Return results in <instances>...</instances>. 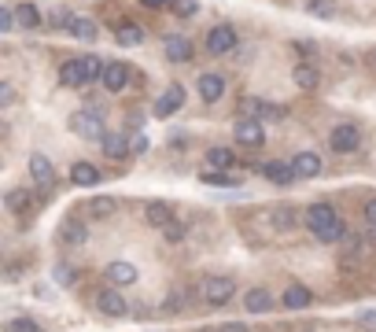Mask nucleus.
Listing matches in <instances>:
<instances>
[{"instance_id":"nucleus-32","label":"nucleus","mask_w":376,"mask_h":332,"mask_svg":"<svg viewBox=\"0 0 376 332\" xmlns=\"http://www.w3.org/2000/svg\"><path fill=\"white\" fill-rule=\"evenodd\" d=\"M240 111H243L240 119H258V122H262V111H266V104H262L258 96H248V100H243V107H240Z\"/></svg>"},{"instance_id":"nucleus-27","label":"nucleus","mask_w":376,"mask_h":332,"mask_svg":"<svg viewBox=\"0 0 376 332\" xmlns=\"http://www.w3.org/2000/svg\"><path fill=\"white\" fill-rule=\"evenodd\" d=\"M15 19H19V27H26V30L41 27V11H37L33 4H19L15 8Z\"/></svg>"},{"instance_id":"nucleus-40","label":"nucleus","mask_w":376,"mask_h":332,"mask_svg":"<svg viewBox=\"0 0 376 332\" xmlns=\"http://www.w3.org/2000/svg\"><path fill=\"white\" fill-rule=\"evenodd\" d=\"M163 233H166V240H181V236H185V225H181V222H170Z\"/></svg>"},{"instance_id":"nucleus-30","label":"nucleus","mask_w":376,"mask_h":332,"mask_svg":"<svg viewBox=\"0 0 376 332\" xmlns=\"http://www.w3.org/2000/svg\"><path fill=\"white\" fill-rule=\"evenodd\" d=\"M306 11L317 19H332L336 15V0H306Z\"/></svg>"},{"instance_id":"nucleus-34","label":"nucleus","mask_w":376,"mask_h":332,"mask_svg":"<svg viewBox=\"0 0 376 332\" xmlns=\"http://www.w3.org/2000/svg\"><path fill=\"white\" fill-rule=\"evenodd\" d=\"M200 177H203V185H222V188L236 185V177H229V174H218V170H203Z\"/></svg>"},{"instance_id":"nucleus-37","label":"nucleus","mask_w":376,"mask_h":332,"mask_svg":"<svg viewBox=\"0 0 376 332\" xmlns=\"http://www.w3.org/2000/svg\"><path fill=\"white\" fill-rule=\"evenodd\" d=\"M11 27H19V19H15V8H0V30H11Z\"/></svg>"},{"instance_id":"nucleus-12","label":"nucleus","mask_w":376,"mask_h":332,"mask_svg":"<svg viewBox=\"0 0 376 332\" xmlns=\"http://www.w3.org/2000/svg\"><path fill=\"white\" fill-rule=\"evenodd\" d=\"M163 48H166V59H174V63H188L192 59V41L181 37V33H170L163 41Z\"/></svg>"},{"instance_id":"nucleus-23","label":"nucleus","mask_w":376,"mask_h":332,"mask_svg":"<svg viewBox=\"0 0 376 332\" xmlns=\"http://www.w3.org/2000/svg\"><path fill=\"white\" fill-rule=\"evenodd\" d=\"M292 78H295V85L299 89H317V67L314 63H295V70H292Z\"/></svg>"},{"instance_id":"nucleus-44","label":"nucleus","mask_w":376,"mask_h":332,"mask_svg":"<svg viewBox=\"0 0 376 332\" xmlns=\"http://www.w3.org/2000/svg\"><path fill=\"white\" fill-rule=\"evenodd\" d=\"M222 332H248V325H225Z\"/></svg>"},{"instance_id":"nucleus-14","label":"nucleus","mask_w":376,"mask_h":332,"mask_svg":"<svg viewBox=\"0 0 376 332\" xmlns=\"http://www.w3.org/2000/svg\"><path fill=\"white\" fill-rule=\"evenodd\" d=\"M103 277H107L114 288H126V285H133V280H137V266L133 262H111L107 270H103Z\"/></svg>"},{"instance_id":"nucleus-8","label":"nucleus","mask_w":376,"mask_h":332,"mask_svg":"<svg viewBox=\"0 0 376 332\" xmlns=\"http://www.w3.org/2000/svg\"><path fill=\"white\" fill-rule=\"evenodd\" d=\"M30 177H33L41 188H52V185H56V166H52V159L41 156V151H33V156H30Z\"/></svg>"},{"instance_id":"nucleus-4","label":"nucleus","mask_w":376,"mask_h":332,"mask_svg":"<svg viewBox=\"0 0 376 332\" xmlns=\"http://www.w3.org/2000/svg\"><path fill=\"white\" fill-rule=\"evenodd\" d=\"M232 296H236V280H232V277H206L203 280V299L211 306H222Z\"/></svg>"},{"instance_id":"nucleus-16","label":"nucleus","mask_w":376,"mask_h":332,"mask_svg":"<svg viewBox=\"0 0 376 332\" xmlns=\"http://www.w3.org/2000/svg\"><path fill=\"white\" fill-rule=\"evenodd\" d=\"M262 177H269L273 185H292L299 174H295L292 163H266V166H262Z\"/></svg>"},{"instance_id":"nucleus-18","label":"nucleus","mask_w":376,"mask_h":332,"mask_svg":"<svg viewBox=\"0 0 376 332\" xmlns=\"http://www.w3.org/2000/svg\"><path fill=\"white\" fill-rule=\"evenodd\" d=\"M126 151H129L126 133L122 130H107V137H103V156H107V159H122Z\"/></svg>"},{"instance_id":"nucleus-13","label":"nucleus","mask_w":376,"mask_h":332,"mask_svg":"<svg viewBox=\"0 0 376 332\" xmlns=\"http://www.w3.org/2000/svg\"><path fill=\"white\" fill-rule=\"evenodd\" d=\"M129 85V67L126 63H107V70H103V89L107 93H122Z\"/></svg>"},{"instance_id":"nucleus-36","label":"nucleus","mask_w":376,"mask_h":332,"mask_svg":"<svg viewBox=\"0 0 376 332\" xmlns=\"http://www.w3.org/2000/svg\"><path fill=\"white\" fill-rule=\"evenodd\" d=\"M4 332H41L37 329V322H30V317H15V322H8Z\"/></svg>"},{"instance_id":"nucleus-24","label":"nucleus","mask_w":376,"mask_h":332,"mask_svg":"<svg viewBox=\"0 0 376 332\" xmlns=\"http://www.w3.org/2000/svg\"><path fill=\"white\" fill-rule=\"evenodd\" d=\"M114 211H119V199H111V196H93L89 199V214H93V218H111Z\"/></svg>"},{"instance_id":"nucleus-1","label":"nucleus","mask_w":376,"mask_h":332,"mask_svg":"<svg viewBox=\"0 0 376 332\" xmlns=\"http://www.w3.org/2000/svg\"><path fill=\"white\" fill-rule=\"evenodd\" d=\"M303 222H306L310 233H314L317 240H325V244H336V240H343V236H347L343 218L329 207V203H314V207H306Z\"/></svg>"},{"instance_id":"nucleus-26","label":"nucleus","mask_w":376,"mask_h":332,"mask_svg":"<svg viewBox=\"0 0 376 332\" xmlns=\"http://www.w3.org/2000/svg\"><path fill=\"white\" fill-rule=\"evenodd\" d=\"M236 163V156H232L229 148H211L206 151V166H211V170H225V166H232Z\"/></svg>"},{"instance_id":"nucleus-39","label":"nucleus","mask_w":376,"mask_h":332,"mask_svg":"<svg viewBox=\"0 0 376 332\" xmlns=\"http://www.w3.org/2000/svg\"><path fill=\"white\" fill-rule=\"evenodd\" d=\"M56 280H59L63 288L74 285V270H70V266H56Z\"/></svg>"},{"instance_id":"nucleus-33","label":"nucleus","mask_w":376,"mask_h":332,"mask_svg":"<svg viewBox=\"0 0 376 332\" xmlns=\"http://www.w3.org/2000/svg\"><path fill=\"white\" fill-rule=\"evenodd\" d=\"M4 203H8V211H22L26 203H30V193H26V188H11L4 196Z\"/></svg>"},{"instance_id":"nucleus-10","label":"nucleus","mask_w":376,"mask_h":332,"mask_svg":"<svg viewBox=\"0 0 376 332\" xmlns=\"http://www.w3.org/2000/svg\"><path fill=\"white\" fill-rule=\"evenodd\" d=\"M329 144H332V151H354L361 144V133L354 130V126H336L332 137H329Z\"/></svg>"},{"instance_id":"nucleus-42","label":"nucleus","mask_w":376,"mask_h":332,"mask_svg":"<svg viewBox=\"0 0 376 332\" xmlns=\"http://www.w3.org/2000/svg\"><path fill=\"white\" fill-rule=\"evenodd\" d=\"M366 222H369V225H376V199H369V203H366Z\"/></svg>"},{"instance_id":"nucleus-35","label":"nucleus","mask_w":376,"mask_h":332,"mask_svg":"<svg viewBox=\"0 0 376 332\" xmlns=\"http://www.w3.org/2000/svg\"><path fill=\"white\" fill-rule=\"evenodd\" d=\"M170 8H174V15H181V19H188V15H196V11H200L196 0H170Z\"/></svg>"},{"instance_id":"nucleus-45","label":"nucleus","mask_w":376,"mask_h":332,"mask_svg":"<svg viewBox=\"0 0 376 332\" xmlns=\"http://www.w3.org/2000/svg\"><path fill=\"white\" fill-rule=\"evenodd\" d=\"M369 240H376V225H369Z\"/></svg>"},{"instance_id":"nucleus-41","label":"nucleus","mask_w":376,"mask_h":332,"mask_svg":"<svg viewBox=\"0 0 376 332\" xmlns=\"http://www.w3.org/2000/svg\"><path fill=\"white\" fill-rule=\"evenodd\" d=\"M0 104H15V89H11V85H0Z\"/></svg>"},{"instance_id":"nucleus-29","label":"nucleus","mask_w":376,"mask_h":332,"mask_svg":"<svg viewBox=\"0 0 376 332\" xmlns=\"http://www.w3.org/2000/svg\"><path fill=\"white\" fill-rule=\"evenodd\" d=\"M295 222H299V214H295L292 207H277V211H273V225L280 229V233H288V229H295Z\"/></svg>"},{"instance_id":"nucleus-25","label":"nucleus","mask_w":376,"mask_h":332,"mask_svg":"<svg viewBox=\"0 0 376 332\" xmlns=\"http://www.w3.org/2000/svg\"><path fill=\"white\" fill-rule=\"evenodd\" d=\"M284 306H288V310H303V306H310V288L292 285L288 292H284Z\"/></svg>"},{"instance_id":"nucleus-15","label":"nucleus","mask_w":376,"mask_h":332,"mask_svg":"<svg viewBox=\"0 0 376 332\" xmlns=\"http://www.w3.org/2000/svg\"><path fill=\"white\" fill-rule=\"evenodd\" d=\"M96 306H100V314H107V317H122V314H126V299H122L114 288L100 292V296H96Z\"/></svg>"},{"instance_id":"nucleus-28","label":"nucleus","mask_w":376,"mask_h":332,"mask_svg":"<svg viewBox=\"0 0 376 332\" xmlns=\"http://www.w3.org/2000/svg\"><path fill=\"white\" fill-rule=\"evenodd\" d=\"M70 33L77 37V41H96V22L93 19H74Z\"/></svg>"},{"instance_id":"nucleus-2","label":"nucleus","mask_w":376,"mask_h":332,"mask_svg":"<svg viewBox=\"0 0 376 332\" xmlns=\"http://www.w3.org/2000/svg\"><path fill=\"white\" fill-rule=\"evenodd\" d=\"M103 63L100 56H77V59H67L59 67V85L67 89H77V85H93V82H103Z\"/></svg>"},{"instance_id":"nucleus-3","label":"nucleus","mask_w":376,"mask_h":332,"mask_svg":"<svg viewBox=\"0 0 376 332\" xmlns=\"http://www.w3.org/2000/svg\"><path fill=\"white\" fill-rule=\"evenodd\" d=\"M67 126L77 133V137H85V140H100L103 144V137H107V130H103V119H100V111H74Z\"/></svg>"},{"instance_id":"nucleus-11","label":"nucleus","mask_w":376,"mask_h":332,"mask_svg":"<svg viewBox=\"0 0 376 332\" xmlns=\"http://www.w3.org/2000/svg\"><path fill=\"white\" fill-rule=\"evenodd\" d=\"M181 104H185V89H181V85H170L159 100H155V114H159V119H170V114H174Z\"/></svg>"},{"instance_id":"nucleus-20","label":"nucleus","mask_w":376,"mask_h":332,"mask_svg":"<svg viewBox=\"0 0 376 332\" xmlns=\"http://www.w3.org/2000/svg\"><path fill=\"white\" fill-rule=\"evenodd\" d=\"M196 89H200V96L206 100V104H214V100H222V93H225V82L218 78V74H203Z\"/></svg>"},{"instance_id":"nucleus-22","label":"nucleus","mask_w":376,"mask_h":332,"mask_svg":"<svg viewBox=\"0 0 376 332\" xmlns=\"http://www.w3.org/2000/svg\"><path fill=\"white\" fill-rule=\"evenodd\" d=\"M269 306H273V299H269L266 288H251L248 296H243V310H251V314H266Z\"/></svg>"},{"instance_id":"nucleus-17","label":"nucleus","mask_w":376,"mask_h":332,"mask_svg":"<svg viewBox=\"0 0 376 332\" xmlns=\"http://www.w3.org/2000/svg\"><path fill=\"white\" fill-rule=\"evenodd\" d=\"M114 41H119L122 48H137L140 41H144V30H140L137 22H119V27H114Z\"/></svg>"},{"instance_id":"nucleus-19","label":"nucleus","mask_w":376,"mask_h":332,"mask_svg":"<svg viewBox=\"0 0 376 332\" xmlns=\"http://www.w3.org/2000/svg\"><path fill=\"white\" fill-rule=\"evenodd\" d=\"M292 166H295L299 177H317L321 174V156H314V151H299V156L292 159Z\"/></svg>"},{"instance_id":"nucleus-43","label":"nucleus","mask_w":376,"mask_h":332,"mask_svg":"<svg viewBox=\"0 0 376 332\" xmlns=\"http://www.w3.org/2000/svg\"><path fill=\"white\" fill-rule=\"evenodd\" d=\"M140 4H144L148 11H159V8H166V4H170V0H140Z\"/></svg>"},{"instance_id":"nucleus-7","label":"nucleus","mask_w":376,"mask_h":332,"mask_svg":"<svg viewBox=\"0 0 376 332\" xmlns=\"http://www.w3.org/2000/svg\"><path fill=\"white\" fill-rule=\"evenodd\" d=\"M85 240H89V225L82 218H67L59 225V244L63 248H85Z\"/></svg>"},{"instance_id":"nucleus-31","label":"nucleus","mask_w":376,"mask_h":332,"mask_svg":"<svg viewBox=\"0 0 376 332\" xmlns=\"http://www.w3.org/2000/svg\"><path fill=\"white\" fill-rule=\"evenodd\" d=\"M74 11L70 8H56V11H52V15H48V22H52V27H56V30H70L74 27Z\"/></svg>"},{"instance_id":"nucleus-9","label":"nucleus","mask_w":376,"mask_h":332,"mask_svg":"<svg viewBox=\"0 0 376 332\" xmlns=\"http://www.w3.org/2000/svg\"><path fill=\"white\" fill-rule=\"evenodd\" d=\"M144 218H148V225H155V229H166L170 222H177V214H174V207H170V203H163V199H151L148 207H144Z\"/></svg>"},{"instance_id":"nucleus-6","label":"nucleus","mask_w":376,"mask_h":332,"mask_svg":"<svg viewBox=\"0 0 376 332\" xmlns=\"http://www.w3.org/2000/svg\"><path fill=\"white\" fill-rule=\"evenodd\" d=\"M232 48H236V30L225 27V22L206 33V52L211 56H225V52H232Z\"/></svg>"},{"instance_id":"nucleus-38","label":"nucleus","mask_w":376,"mask_h":332,"mask_svg":"<svg viewBox=\"0 0 376 332\" xmlns=\"http://www.w3.org/2000/svg\"><path fill=\"white\" fill-rule=\"evenodd\" d=\"M129 151H133V156H144V151H148V137L133 133V137H129Z\"/></svg>"},{"instance_id":"nucleus-5","label":"nucleus","mask_w":376,"mask_h":332,"mask_svg":"<svg viewBox=\"0 0 376 332\" xmlns=\"http://www.w3.org/2000/svg\"><path fill=\"white\" fill-rule=\"evenodd\" d=\"M232 137H236V144L258 148L266 140V122H258V119H236V126H232Z\"/></svg>"},{"instance_id":"nucleus-21","label":"nucleus","mask_w":376,"mask_h":332,"mask_svg":"<svg viewBox=\"0 0 376 332\" xmlns=\"http://www.w3.org/2000/svg\"><path fill=\"white\" fill-rule=\"evenodd\" d=\"M70 181L82 185V188H89V185L100 181V170H96L93 163H74V166H70Z\"/></svg>"}]
</instances>
